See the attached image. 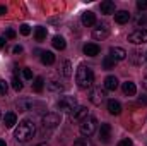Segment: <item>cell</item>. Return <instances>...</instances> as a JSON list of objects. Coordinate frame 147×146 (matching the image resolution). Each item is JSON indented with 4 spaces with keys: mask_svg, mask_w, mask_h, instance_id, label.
<instances>
[{
    "mask_svg": "<svg viewBox=\"0 0 147 146\" xmlns=\"http://www.w3.org/2000/svg\"><path fill=\"white\" fill-rule=\"evenodd\" d=\"M110 57L115 62H120V60H125L127 59V52L120 46H111L110 48Z\"/></svg>",
    "mask_w": 147,
    "mask_h": 146,
    "instance_id": "9",
    "label": "cell"
},
{
    "mask_svg": "<svg viewBox=\"0 0 147 146\" xmlns=\"http://www.w3.org/2000/svg\"><path fill=\"white\" fill-rule=\"evenodd\" d=\"M51 43H53V46H55L57 50H63V48L67 46L65 40H63L62 36H55V38H53V41H51Z\"/></svg>",
    "mask_w": 147,
    "mask_h": 146,
    "instance_id": "23",
    "label": "cell"
},
{
    "mask_svg": "<svg viewBox=\"0 0 147 146\" xmlns=\"http://www.w3.org/2000/svg\"><path fill=\"white\" fill-rule=\"evenodd\" d=\"M137 24H139V26H140V24H142V26H146V24H147V16H140V17L137 19Z\"/></svg>",
    "mask_w": 147,
    "mask_h": 146,
    "instance_id": "34",
    "label": "cell"
},
{
    "mask_svg": "<svg viewBox=\"0 0 147 146\" xmlns=\"http://www.w3.org/2000/svg\"><path fill=\"white\" fill-rule=\"evenodd\" d=\"M140 103H147V98H140Z\"/></svg>",
    "mask_w": 147,
    "mask_h": 146,
    "instance_id": "41",
    "label": "cell"
},
{
    "mask_svg": "<svg viewBox=\"0 0 147 146\" xmlns=\"http://www.w3.org/2000/svg\"><path fill=\"white\" fill-rule=\"evenodd\" d=\"M96 129H98V120L94 119V117H86L82 122H80V132L86 136V138H89V136H92L94 132H96Z\"/></svg>",
    "mask_w": 147,
    "mask_h": 146,
    "instance_id": "3",
    "label": "cell"
},
{
    "mask_svg": "<svg viewBox=\"0 0 147 146\" xmlns=\"http://www.w3.org/2000/svg\"><path fill=\"white\" fill-rule=\"evenodd\" d=\"M36 107H39V103H36V102H33V100H21V102L17 103V108L21 110V112L34 110Z\"/></svg>",
    "mask_w": 147,
    "mask_h": 146,
    "instance_id": "12",
    "label": "cell"
},
{
    "mask_svg": "<svg viewBox=\"0 0 147 146\" xmlns=\"http://www.w3.org/2000/svg\"><path fill=\"white\" fill-rule=\"evenodd\" d=\"M118 88V79L115 77V76H108L106 79H105V89H108V91H115Z\"/></svg>",
    "mask_w": 147,
    "mask_h": 146,
    "instance_id": "18",
    "label": "cell"
},
{
    "mask_svg": "<svg viewBox=\"0 0 147 146\" xmlns=\"http://www.w3.org/2000/svg\"><path fill=\"white\" fill-rule=\"evenodd\" d=\"M22 77H24L26 81L33 79V72H31V69H22Z\"/></svg>",
    "mask_w": 147,
    "mask_h": 146,
    "instance_id": "31",
    "label": "cell"
},
{
    "mask_svg": "<svg viewBox=\"0 0 147 146\" xmlns=\"http://www.w3.org/2000/svg\"><path fill=\"white\" fill-rule=\"evenodd\" d=\"M16 38V31L14 29H7L5 31V40H14Z\"/></svg>",
    "mask_w": 147,
    "mask_h": 146,
    "instance_id": "33",
    "label": "cell"
},
{
    "mask_svg": "<svg viewBox=\"0 0 147 146\" xmlns=\"http://www.w3.org/2000/svg\"><path fill=\"white\" fill-rule=\"evenodd\" d=\"M142 83H144V88H146V89H147V76H146V77H144V81H142Z\"/></svg>",
    "mask_w": 147,
    "mask_h": 146,
    "instance_id": "40",
    "label": "cell"
},
{
    "mask_svg": "<svg viewBox=\"0 0 147 146\" xmlns=\"http://www.w3.org/2000/svg\"><path fill=\"white\" fill-rule=\"evenodd\" d=\"M110 138H111V126L110 124H101V129H99V139L103 143H110Z\"/></svg>",
    "mask_w": 147,
    "mask_h": 146,
    "instance_id": "11",
    "label": "cell"
},
{
    "mask_svg": "<svg viewBox=\"0 0 147 146\" xmlns=\"http://www.w3.org/2000/svg\"><path fill=\"white\" fill-rule=\"evenodd\" d=\"M99 45H96V43H87V45H84V53L87 55V57H96V55H99Z\"/></svg>",
    "mask_w": 147,
    "mask_h": 146,
    "instance_id": "13",
    "label": "cell"
},
{
    "mask_svg": "<svg viewBox=\"0 0 147 146\" xmlns=\"http://www.w3.org/2000/svg\"><path fill=\"white\" fill-rule=\"evenodd\" d=\"M41 62H43L45 65H51V64L55 62L53 52H41Z\"/></svg>",
    "mask_w": 147,
    "mask_h": 146,
    "instance_id": "21",
    "label": "cell"
},
{
    "mask_svg": "<svg viewBox=\"0 0 147 146\" xmlns=\"http://www.w3.org/2000/svg\"><path fill=\"white\" fill-rule=\"evenodd\" d=\"M57 107L60 112H65V113H72L74 110L77 108V100L75 96H62L57 103Z\"/></svg>",
    "mask_w": 147,
    "mask_h": 146,
    "instance_id": "4",
    "label": "cell"
},
{
    "mask_svg": "<svg viewBox=\"0 0 147 146\" xmlns=\"http://www.w3.org/2000/svg\"><path fill=\"white\" fill-rule=\"evenodd\" d=\"M80 19H82V24L87 26V28L96 24V14H94V12H84Z\"/></svg>",
    "mask_w": 147,
    "mask_h": 146,
    "instance_id": "14",
    "label": "cell"
},
{
    "mask_svg": "<svg viewBox=\"0 0 147 146\" xmlns=\"http://www.w3.org/2000/svg\"><path fill=\"white\" fill-rule=\"evenodd\" d=\"M108 112H110L111 115H120V113H121V105H120V102L110 100V102H108Z\"/></svg>",
    "mask_w": 147,
    "mask_h": 146,
    "instance_id": "19",
    "label": "cell"
},
{
    "mask_svg": "<svg viewBox=\"0 0 147 146\" xmlns=\"http://www.w3.org/2000/svg\"><path fill=\"white\" fill-rule=\"evenodd\" d=\"M43 88H45V79H43V77H36L34 83H33V89H34L36 93H41Z\"/></svg>",
    "mask_w": 147,
    "mask_h": 146,
    "instance_id": "24",
    "label": "cell"
},
{
    "mask_svg": "<svg viewBox=\"0 0 147 146\" xmlns=\"http://www.w3.org/2000/svg\"><path fill=\"white\" fill-rule=\"evenodd\" d=\"M118 146H132V139H128V138H127V139H121V141L118 143Z\"/></svg>",
    "mask_w": 147,
    "mask_h": 146,
    "instance_id": "36",
    "label": "cell"
},
{
    "mask_svg": "<svg viewBox=\"0 0 147 146\" xmlns=\"http://www.w3.org/2000/svg\"><path fill=\"white\" fill-rule=\"evenodd\" d=\"M121 89H123L125 96H134V95L137 93V86H135V83H132V81H127V83H123Z\"/></svg>",
    "mask_w": 147,
    "mask_h": 146,
    "instance_id": "15",
    "label": "cell"
},
{
    "mask_svg": "<svg viewBox=\"0 0 147 146\" xmlns=\"http://www.w3.org/2000/svg\"><path fill=\"white\" fill-rule=\"evenodd\" d=\"M21 52H22V46H21V45L14 46V53H21Z\"/></svg>",
    "mask_w": 147,
    "mask_h": 146,
    "instance_id": "37",
    "label": "cell"
},
{
    "mask_svg": "<svg viewBox=\"0 0 147 146\" xmlns=\"http://www.w3.org/2000/svg\"><path fill=\"white\" fill-rule=\"evenodd\" d=\"M21 33H22L24 36H28V35L31 33V28H29L28 24H22V26H21Z\"/></svg>",
    "mask_w": 147,
    "mask_h": 146,
    "instance_id": "32",
    "label": "cell"
},
{
    "mask_svg": "<svg viewBox=\"0 0 147 146\" xmlns=\"http://www.w3.org/2000/svg\"><path fill=\"white\" fill-rule=\"evenodd\" d=\"M105 100H106V91H105V89H101V88H92V89L89 91V102H91L92 105L99 107Z\"/></svg>",
    "mask_w": 147,
    "mask_h": 146,
    "instance_id": "6",
    "label": "cell"
},
{
    "mask_svg": "<svg viewBox=\"0 0 147 146\" xmlns=\"http://www.w3.org/2000/svg\"><path fill=\"white\" fill-rule=\"evenodd\" d=\"M146 57H147V53H146Z\"/></svg>",
    "mask_w": 147,
    "mask_h": 146,
    "instance_id": "44",
    "label": "cell"
},
{
    "mask_svg": "<svg viewBox=\"0 0 147 146\" xmlns=\"http://www.w3.org/2000/svg\"><path fill=\"white\" fill-rule=\"evenodd\" d=\"M5 43H7V40H5L3 36H0V48H3V46H5Z\"/></svg>",
    "mask_w": 147,
    "mask_h": 146,
    "instance_id": "38",
    "label": "cell"
},
{
    "mask_svg": "<svg viewBox=\"0 0 147 146\" xmlns=\"http://www.w3.org/2000/svg\"><path fill=\"white\" fill-rule=\"evenodd\" d=\"M58 124H60V115H58V113H53V112L43 115V119H41L43 129H55Z\"/></svg>",
    "mask_w": 147,
    "mask_h": 146,
    "instance_id": "5",
    "label": "cell"
},
{
    "mask_svg": "<svg viewBox=\"0 0 147 146\" xmlns=\"http://www.w3.org/2000/svg\"><path fill=\"white\" fill-rule=\"evenodd\" d=\"M34 132H36V126H34V122L26 119V120L19 122V126L16 127L14 138H16L17 143H28V141L34 136Z\"/></svg>",
    "mask_w": 147,
    "mask_h": 146,
    "instance_id": "1",
    "label": "cell"
},
{
    "mask_svg": "<svg viewBox=\"0 0 147 146\" xmlns=\"http://www.w3.org/2000/svg\"><path fill=\"white\" fill-rule=\"evenodd\" d=\"M87 112H89V110H87V107H77V108L70 113V117H72V120L82 122V120L87 117Z\"/></svg>",
    "mask_w": 147,
    "mask_h": 146,
    "instance_id": "10",
    "label": "cell"
},
{
    "mask_svg": "<svg viewBox=\"0 0 147 146\" xmlns=\"http://www.w3.org/2000/svg\"><path fill=\"white\" fill-rule=\"evenodd\" d=\"M48 89H51V91H63L65 86L60 84L58 81H50V83H48Z\"/></svg>",
    "mask_w": 147,
    "mask_h": 146,
    "instance_id": "27",
    "label": "cell"
},
{
    "mask_svg": "<svg viewBox=\"0 0 147 146\" xmlns=\"http://www.w3.org/2000/svg\"><path fill=\"white\" fill-rule=\"evenodd\" d=\"M115 21H116L118 24H125V23L130 21V14H128L127 10H118V12L115 14Z\"/></svg>",
    "mask_w": 147,
    "mask_h": 146,
    "instance_id": "20",
    "label": "cell"
},
{
    "mask_svg": "<svg viewBox=\"0 0 147 146\" xmlns=\"http://www.w3.org/2000/svg\"><path fill=\"white\" fill-rule=\"evenodd\" d=\"M7 89H9L7 83H5L3 79H0V96H5V95H7Z\"/></svg>",
    "mask_w": 147,
    "mask_h": 146,
    "instance_id": "30",
    "label": "cell"
},
{
    "mask_svg": "<svg viewBox=\"0 0 147 146\" xmlns=\"http://www.w3.org/2000/svg\"><path fill=\"white\" fill-rule=\"evenodd\" d=\"M34 38H36V41H43L45 38H46V28H36L34 29Z\"/></svg>",
    "mask_w": 147,
    "mask_h": 146,
    "instance_id": "26",
    "label": "cell"
},
{
    "mask_svg": "<svg viewBox=\"0 0 147 146\" xmlns=\"http://www.w3.org/2000/svg\"><path fill=\"white\" fill-rule=\"evenodd\" d=\"M128 41L134 43V45H142V43H147V29H135L134 33L128 35Z\"/></svg>",
    "mask_w": 147,
    "mask_h": 146,
    "instance_id": "7",
    "label": "cell"
},
{
    "mask_svg": "<svg viewBox=\"0 0 147 146\" xmlns=\"http://www.w3.org/2000/svg\"><path fill=\"white\" fill-rule=\"evenodd\" d=\"M115 64H116V62L111 59L110 55L103 59V69H106V71H111V69H115Z\"/></svg>",
    "mask_w": 147,
    "mask_h": 146,
    "instance_id": "25",
    "label": "cell"
},
{
    "mask_svg": "<svg viewBox=\"0 0 147 146\" xmlns=\"http://www.w3.org/2000/svg\"><path fill=\"white\" fill-rule=\"evenodd\" d=\"M108 35H110V28H108V24H105V23L96 24V28L92 29V38H94V40H106Z\"/></svg>",
    "mask_w": 147,
    "mask_h": 146,
    "instance_id": "8",
    "label": "cell"
},
{
    "mask_svg": "<svg viewBox=\"0 0 147 146\" xmlns=\"http://www.w3.org/2000/svg\"><path fill=\"white\" fill-rule=\"evenodd\" d=\"M34 146H48L46 143H39V145H34Z\"/></svg>",
    "mask_w": 147,
    "mask_h": 146,
    "instance_id": "42",
    "label": "cell"
},
{
    "mask_svg": "<svg viewBox=\"0 0 147 146\" xmlns=\"http://www.w3.org/2000/svg\"><path fill=\"white\" fill-rule=\"evenodd\" d=\"M60 72H62L63 77H70V76H72V65H70V62H69V60H65V62L62 64Z\"/></svg>",
    "mask_w": 147,
    "mask_h": 146,
    "instance_id": "22",
    "label": "cell"
},
{
    "mask_svg": "<svg viewBox=\"0 0 147 146\" xmlns=\"http://www.w3.org/2000/svg\"><path fill=\"white\" fill-rule=\"evenodd\" d=\"M99 9H101V12L106 14V16L115 14V2H111V0H105V2H101Z\"/></svg>",
    "mask_w": 147,
    "mask_h": 146,
    "instance_id": "16",
    "label": "cell"
},
{
    "mask_svg": "<svg viewBox=\"0 0 147 146\" xmlns=\"http://www.w3.org/2000/svg\"><path fill=\"white\" fill-rule=\"evenodd\" d=\"M0 146H7V145H5V141H2V139H0Z\"/></svg>",
    "mask_w": 147,
    "mask_h": 146,
    "instance_id": "43",
    "label": "cell"
},
{
    "mask_svg": "<svg viewBox=\"0 0 147 146\" xmlns=\"http://www.w3.org/2000/svg\"><path fill=\"white\" fill-rule=\"evenodd\" d=\"M74 146H94V145H92V141L89 138H80V139H77L74 143Z\"/></svg>",
    "mask_w": 147,
    "mask_h": 146,
    "instance_id": "28",
    "label": "cell"
},
{
    "mask_svg": "<svg viewBox=\"0 0 147 146\" xmlns=\"http://www.w3.org/2000/svg\"><path fill=\"white\" fill-rule=\"evenodd\" d=\"M12 88H14L16 91H21V89H22V83L17 79V76H14V77H12Z\"/></svg>",
    "mask_w": 147,
    "mask_h": 146,
    "instance_id": "29",
    "label": "cell"
},
{
    "mask_svg": "<svg viewBox=\"0 0 147 146\" xmlns=\"http://www.w3.org/2000/svg\"><path fill=\"white\" fill-rule=\"evenodd\" d=\"M3 124H5V127L12 129V127L17 124V115H16L14 112H9V113H5V117H3Z\"/></svg>",
    "mask_w": 147,
    "mask_h": 146,
    "instance_id": "17",
    "label": "cell"
},
{
    "mask_svg": "<svg viewBox=\"0 0 147 146\" xmlns=\"http://www.w3.org/2000/svg\"><path fill=\"white\" fill-rule=\"evenodd\" d=\"M137 7H139L140 10L147 9V0H139V2H137Z\"/></svg>",
    "mask_w": 147,
    "mask_h": 146,
    "instance_id": "35",
    "label": "cell"
},
{
    "mask_svg": "<svg viewBox=\"0 0 147 146\" xmlns=\"http://www.w3.org/2000/svg\"><path fill=\"white\" fill-rule=\"evenodd\" d=\"M75 81H77V86L80 89H87L94 83V72L86 65H79L77 74H75Z\"/></svg>",
    "mask_w": 147,
    "mask_h": 146,
    "instance_id": "2",
    "label": "cell"
},
{
    "mask_svg": "<svg viewBox=\"0 0 147 146\" xmlns=\"http://www.w3.org/2000/svg\"><path fill=\"white\" fill-rule=\"evenodd\" d=\"M5 12H7V9H5V7H3V5H0V16H3V14H5Z\"/></svg>",
    "mask_w": 147,
    "mask_h": 146,
    "instance_id": "39",
    "label": "cell"
}]
</instances>
